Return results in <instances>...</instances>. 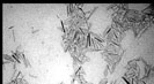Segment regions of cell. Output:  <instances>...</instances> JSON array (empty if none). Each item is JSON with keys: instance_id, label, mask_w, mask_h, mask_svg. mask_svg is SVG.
<instances>
[{"instance_id": "cell-1", "label": "cell", "mask_w": 154, "mask_h": 84, "mask_svg": "<svg viewBox=\"0 0 154 84\" xmlns=\"http://www.w3.org/2000/svg\"><path fill=\"white\" fill-rule=\"evenodd\" d=\"M4 60H5V62H6V61H7V62H13V59H12L9 55H6V54L4 55Z\"/></svg>"}, {"instance_id": "cell-2", "label": "cell", "mask_w": 154, "mask_h": 84, "mask_svg": "<svg viewBox=\"0 0 154 84\" xmlns=\"http://www.w3.org/2000/svg\"><path fill=\"white\" fill-rule=\"evenodd\" d=\"M111 84H115V82H112V83H111Z\"/></svg>"}]
</instances>
